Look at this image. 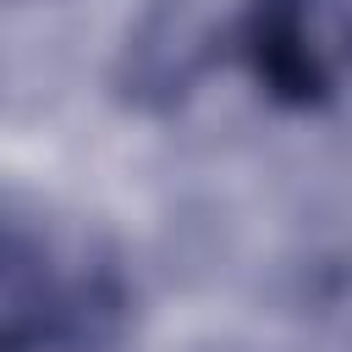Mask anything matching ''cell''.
Here are the masks:
<instances>
[{
	"label": "cell",
	"instance_id": "7a4b0ae2",
	"mask_svg": "<svg viewBox=\"0 0 352 352\" xmlns=\"http://www.w3.org/2000/svg\"><path fill=\"white\" fill-rule=\"evenodd\" d=\"M66 319L72 302L60 297L50 258L22 231H0V352H38L66 330Z\"/></svg>",
	"mask_w": 352,
	"mask_h": 352
},
{
	"label": "cell",
	"instance_id": "6da1fadb",
	"mask_svg": "<svg viewBox=\"0 0 352 352\" xmlns=\"http://www.w3.org/2000/svg\"><path fill=\"white\" fill-rule=\"evenodd\" d=\"M242 60L280 104H324L352 77V0H248Z\"/></svg>",
	"mask_w": 352,
	"mask_h": 352
}]
</instances>
